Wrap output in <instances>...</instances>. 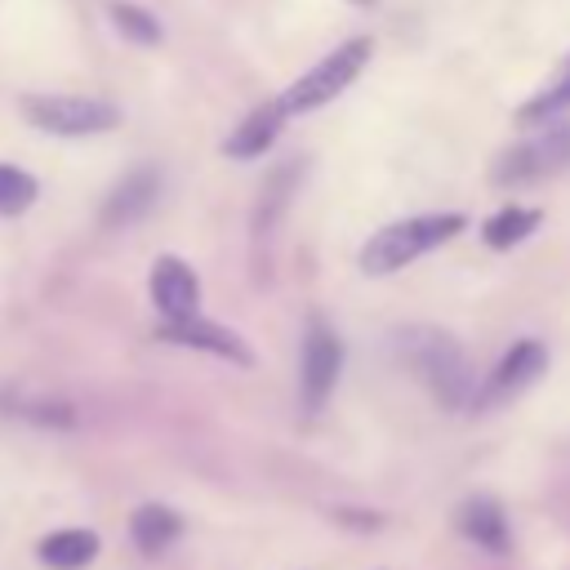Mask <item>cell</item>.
Instances as JSON below:
<instances>
[{
    "label": "cell",
    "instance_id": "cell-5",
    "mask_svg": "<svg viewBox=\"0 0 570 570\" xmlns=\"http://www.w3.org/2000/svg\"><path fill=\"white\" fill-rule=\"evenodd\" d=\"M22 116L58 138H85V134H102L111 125H120V107L102 102V98H76V94H27L22 98Z\"/></svg>",
    "mask_w": 570,
    "mask_h": 570
},
{
    "label": "cell",
    "instance_id": "cell-14",
    "mask_svg": "<svg viewBox=\"0 0 570 570\" xmlns=\"http://www.w3.org/2000/svg\"><path fill=\"white\" fill-rule=\"evenodd\" d=\"M129 534H134L138 552L160 557V552L183 534V517L169 512V508H160V503H142V508L129 517Z\"/></svg>",
    "mask_w": 570,
    "mask_h": 570
},
{
    "label": "cell",
    "instance_id": "cell-16",
    "mask_svg": "<svg viewBox=\"0 0 570 570\" xmlns=\"http://www.w3.org/2000/svg\"><path fill=\"white\" fill-rule=\"evenodd\" d=\"M566 107H570V58H566L561 71L548 80V89H539V94L517 111V120H521V125H530V120L543 125L548 116H557V111H566Z\"/></svg>",
    "mask_w": 570,
    "mask_h": 570
},
{
    "label": "cell",
    "instance_id": "cell-12",
    "mask_svg": "<svg viewBox=\"0 0 570 570\" xmlns=\"http://www.w3.org/2000/svg\"><path fill=\"white\" fill-rule=\"evenodd\" d=\"M459 530L472 543H481L485 552H508V543H512L508 521H503V508L494 499H485V494H476V499H468L459 508Z\"/></svg>",
    "mask_w": 570,
    "mask_h": 570
},
{
    "label": "cell",
    "instance_id": "cell-4",
    "mask_svg": "<svg viewBox=\"0 0 570 570\" xmlns=\"http://www.w3.org/2000/svg\"><path fill=\"white\" fill-rule=\"evenodd\" d=\"M566 165H570V120H552L534 138L508 147L499 156V165L490 169V178L499 187H530V183H543V178L561 174Z\"/></svg>",
    "mask_w": 570,
    "mask_h": 570
},
{
    "label": "cell",
    "instance_id": "cell-6",
    "mask_svg": "<svg viewBox=\"0 0 570 570\" xmlns=\"http://www.w3.org/2000/svg\"><path fill=\"white\" fill-rule=\"evenodd\" d=\"M338 370H343V343L338 334L325 325V321H312L307 325V338H303V370H298V396H303V410L316 414L334 383H338Z\"/></svg>",
    "mask_w": 570,
    "mask_h": 570
},
{
    "label": "cell",
    "instance_id": "cell-8",
    "mask_svg": "<svg viewBox=\"0 0 570 570\" xmlns=\"http://www.w3.org/2000/svg\"><path fill=\"white\" fill-rule=\"evenodd\" d=\"M151 303L160 307L165 321H183V316H196V303H200V285L191 276V267L183 258H156L151 267Z\"/></svg>",
    "mask_w": 570,
    "mask_h": 570
},
{
    "label": "cell",
    "instance_id": "cell-3",
    "mask_svg": "<svg viewBox=\"0 0 570 570\" xmlns=\"http://www.w3.org/2000/svg\"><path fill=\"white\" fill-rule=\"evenodd\" d=\"M370 49H374V40H370V36H356V40L338 45L334 53H325L307 76H298V80L285 89V98H281L285 116H294V111H312V107L338 98V94L361 76V67L370 62Z\"/></svg>",
    "mask_w": 570,
    "mask_h": 570
},
{
    "label": "cell",
    "instance_id": "cell-2",
    "mask_svg": "<svg viewBox=\"0 0 570 570\" xmlns=\"http://www.w3.org/2000/svg\"><path fill=\"white\" fill-rule=\"evenodd\" d=\"M401 356H405L410 370L436 392L441 405L459 410V405L468 401V356H463V347H459L450 334L428 330V325L405 330V334H401Z\"/></svg>",
    "mask_w": 570,
    "mask_h": 570
},
{
    "label": "cell",
    "instance_id": "cell-10",
    "mask_svg": "<svg viewBox=\"0 0 570 570\" xmlns=\"http://www.w3.org/2000/svg\"><path fill=\"white\" fill-rule=\"evenodd\" d=\"M156 196H160V174H156L151 165L129 169V174L111 187V196H107V205H102V227H129V223H138V218L156 205Z\"/></svg>",
    "mask_w": 570,
    "mask_h": 570
},
{
    "label": "cell",
    "instance_id": "cell-1",
    "mask_svg": "<svg viewBox=\"0 0 570 570\" xmlns=\"http://www.w3.org/2000/svg\"><path fill=\"white\" fill-rule=\"evenodd\" d=\"M463 232V214H419V218H401L383 232H374L361 249V267L370 276H387V272H401L405 263H414L419 254L445 245L450 236Z\"/></svg>",
    "mask_w": 570,
    "mask_h": 570
},
{
    "label": "cell",
    "instance_id": "cell-11",
    "mask_svg": "<svg viewBox=\"0 0 570 570\" xmlns=\"http://www.w3.org/2000/svg\"><path fill=\"white\" fill-rule=\"evenodd\" d=\"M281 125H285V107H281V98H276V102H267V107L249 111V116H245V120L232 129V138L223 142V151H227L232 160L263 156V151L272 147V138L281 134Z\"/></svg>",
    "mask_w": 570,
    "mask_h": 570
},
{
    "label": "cell",
    "instance_id": "cell-15",
    "mask_svg": "<svg viewBox=\"0 0 570 570\" xmlns=\"http://www.w3.org/2000/svg\"><path fill=\"white\" fill-rule=\"evenodd\" d=\"M539 209H521V205H508V209H499L490 223H485V232H481V240L490 245V249H508V245H517V240H525L534 227H539Z\"/></svg>",
    "mask_w": 570,
    "mask_h": 570
},
{
    "label": "cell",
    "instance_id": "cell-13",
    "mask_svg": "<svg viewBox=\"0 0 570 570\" xmlns=\"http://www.w3.org/2000/svg\"><path fill=\"white\" fill-rule=\"evenodd\" d=\"M36 557L45 570H85L98 557V534L94 530H53L36 543Z\"/></svg>",
    "mask_w": 570,
    "mask_h": 570
},
{
    "label": "cell",
    "instance_id": "cell-19",
    "mask_svg": "<svg viewBox=\"0 0 570 570\" xmlns=\"http://www.w3.org/2000/svg\"><path fill=\"white\" fill-rule=\"evenodd\" d=\"M356 4H365V0H356Z\"/></svg>",
    "mask_w": 570,
    "mask_h": 570
},
{
    "label": "cell",
    "instance_id": "cell-17",
    "mask_svg": "<svg viewBox=\"0 0 570 570\" xmlns=\"http://www.w3.org/2000/svg\"><path fill=\"white\" fill-rule=\"evenodd\" d=\"M107 13H111V22H116V31H120L125 40H134V45H160V22H156L142 4L111 0V4H107Z\"/></svg>",
    "mask_w": 570,
    "mask_h": 570
},
{
    "label": "cell",
    "instance_id": "cell-7",
    "mask_svg": "<svg viewBox=\"0 0 570 570\" xmlns=\"http://www.w3.org/2000/svg\"><path fill=\"white\" fill-rule=\"evenodd\" d=\"M543 365H548V347H543L539 338H521V343H512V347L503 352V361L490 370L485 387L476 392V405L490 410V405L512 401L517 392H525V387L543 374Z\"/></svg>",
    "mask_w": 570,
    "mask_h": 570
},
{
    "label": "cell",
    "instance_id": "cell-9",
    "mask_svg": "<svg viewBox=\"0 0 570 570\" xmlns=\"http://www.w3.org/2000/svg\"><path fill=\"white\" fill-rule=\"evenodd\" d=\"M156 338H165V343H178V347H200V352H214V356H223V361H236V365H249L254 356H249V347L232 334V330H223V325H209V321H200V316H183V321H165L160 330H156Z\"/></svg>",
    "mask_w": 570,
    "mask_h": 570
},
{
    "label": "cell",
    "instance_id": "cell-18",
    "mask_svg": "<svg viewBox=\"0 0 570 570\" xmlns=\"http://www.w3.org/2000/svg\"><path fill=\"white\" fill-rule=\"evenodd\" d=\"M36 196H40V183H36L27 169L0 165V214H4V218H18L22 209H31Z\"/></svg>",
    "mask_w": 570,
    "mask_h": 570
}]
</instances>
